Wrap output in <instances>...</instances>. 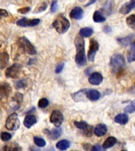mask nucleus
Instances as JSON below:
<instances>
[{"label":"nucleus","instance_id":"obj_34","mask_svg":"<svg viewBox=\"0 0 135 151\" xmlns=\"http://www.w3.org/2000/svg\"><path fill=\"white\" fill-rule=\"evenodd\" d=\"M0 138H1V139H2V141L7 142L9 141V140H10V139L12 138V134L8 133V132H3L1 133V134H0Z\"/></svg>","mask_w":135,"mask_h":151},{"label":"nucleus","instance_id":"obj_24","mask_svg":"<svg viewBox=\"0 0 135 151\" xmlns=\"http://www.w3.org/2000/svg\"><path fill=\"white\" fill-rule=\"evenodd\" d=\"M48 134H49V137L51 138V139L55 140V139H59V137L62 135V129L59 127H58L55 129L52 130L48 133Z\"/></svg>","mask_w":135,"mask_h":151},{"label":"nucleus","instance_id":"obj_5","mask_svg":"<svg viewBox=\"0 0 135 151\" xmlns=\"http://www.w3.org/2000/svg\"><path fill=\"white\" fill-rule=\"evenodd\" d=\"M20 127L18 115L16 113L10 114L6 122V127L9 131H17Z\"/></svg>","mask_w":135,"mask_h":151},{"label":"nucleus","instance_id":"obj_12","mask_svg":"<svg viewBox=\"0 0 135 151\" xmlns=\"http://www.w3.org/2000/svg\"><path fill=\"white\" fill-rule=\"evenodd\" d=\"M103 80H104V77H103V76H102L101 73H93L89 75V82L92 85L97 86V85H99L101 83Z\"/></svg>","mask_w":135,"mask_h":151},{"label":"nucleus","instance_id":"obj_39","mask_svg":"<svg viewBox=\"0 0 135 151\" xmlns=\"http://www.w3.org/2000/svg\"><path fill=\"white\" fill-rule=\"evenodd\" d=\"M14 98L15 99V101H16L17 102L21 103V101H22V99H23V95L21 94H20V93H16Z\"/></svg>","mask_w":135,"mask_h":151},{"label":"nucleus","instance_id":"obj_32","mask_svg":"<svg viewBox=\"0 0 135 151\" xmlns=\"http://www.w3.org/2000/svg\"><path fill=\"white\" fill-rule=\"evenodd\" d=\"M47 3L46 2H44L36 7V9L34 10V13H35V14H38V13H40V12L44 11L45 9H47Z\"/></svg>","mask_w":135,"mask_h":151},{"label":"nucleus","instance_id":"obj_22","mask_svg":"<svg viewBox=\"0 0 135 151\" xmlns=\"http://www.w3.org/2000/svg\"><path fill=\"white\" fill-rule=\"evenodd\" d=\"M9 59V55L7 53L3 52L0 54V68H4L8 65Z\"/></svg>","mask_w":135,"mask_h":151},{"label":"nucleus","instance_id":"obj_15","mask_svg":"<svg viewBox=\"0 0 135 151\" xmlns=\"http://www.w3.org/2000/svg\"><path fill=\"white\" fill-rule=\"evenodd\" d=\"M107 127L104 124H97V127H95L94 130H93V133L98 137L104 136V134L107 133Z\"/></svg>","mask_w":135,"mask_h":151},{"label":"nucleus","instance_id":"obj_45","mask_svg":"<svg viewBox=\"0 0 135 151\" xmlns=\"http://www.w3.org/2000/svg\"><path fill=\"white\" fill-rule=\"evenodd\" d=\"M95 2H97V0H91V1H89V2H88L87 4L85 5V7H87V6H90V5H92V4H93V3H94Z\"/></svg>","mask_w":135,"mask_h":151},{"label":"nucleus","instance_id":"obj_31","mask_svg":"<svg viewBox=\"0 0 135 151\" xmlns=\"http://www.w3.org/2000/svg\"><path fill=\"white\" fill-rule=\"evenodd\" d=\"M3 150H21V148L19 147L18 145H17V144L10 143L8 144V145H6L3 147Z\"/></svg>","mask_w":135,"mask_h":151},{"label":"nucleus","instance_id":"obj_41","mask_svg":"<svg viewBox=\"0 0 135 151\" xmlns=\"http://www.w3.org/2000/svg\"><path fill=\"white\" fill-rule=\"evenodd\" d=\"M8 16H9V14H8V12H7L6 9H0V18L7 17Z\"/></svg>","mask_w":135,"mask_h":151},{"label":"nucleus","instance_id":"obj_9","mask_svg":"<svg viewBox=\"0 0 135 151\" xmlns=\"http://www.w3.org/2000/svg\"><path fill=\"white\" fill-rule=\"evenodd\" d=\"M40 23V19H28L24 17V18L20 19L19 21H17V25L20 27H33L39 24Z\"/></svg>","mask_w":135,"mask_h":151},{"label":"nucleus","instance_id":"obj_33","mask_svg":"<svg viewBox=\"0 0 135 151\" xmlns=\"http://www.w3.org/2000/svg\"><path fill=\"white\" fill-rule=\"evenodd\" d=\"M48 104H49V101L47 100V99H44V98H43V99H40L39 100V102H38V106L40 107V108H46L47 106H48Z\"/></svg>","mask_w":135,"mask_h":151},{"label":"nucleus","instance_id":"obj_30","mask_svg":"<svg viewBox=\"0 0 135 151\" xmlns=\"http://www.w3.org/2000/svg\"><path fill=\"white\" fill-rule=\"evenodd\" d=\"M33 140H34L36 146H39V147H44L46 145V142H45L44 139L40 138V137L35 136L33 138Z\"/></svg>","mask_w":135,"mask_h":151},{"label":"nucleus","instance_id":"obj_17","mask_svg":"<svg viewBox=\"0 0 135 151\" xmlns=\"http://www.w3.org/2000/svg\"><path fill=\"white\" fill-rule=\"evenodd\" d=\"M36 122H37V120H36V118L35 116L30 114V115L26 116L25 118V120H24V125L27 128H30Z\"/></svg>","mask_w":135,"mask_h":151},{"label":"nucleus","instance_id":"obj_4","mask_svg":"<svg viewBox=\"0 0 135 151\" xmlns=\"http://www.w3.org/2000/svg\"><path fill=\"white\" fill-rule=\"evenodd\" d=\"M18 43L21 50L24 52H25L26 54H30V55H35L37 53L36 47L31 43L30 41L27 38L21 37L18 40Z\"/></svg>","mask_w":135,"mask_h":151},{"label":"nucleus","instance_id":"obj_19","mask_svg":"<svg viewBox=\"0 0 135 151\" xmlns=\"http://www.w3.org/2000/svg\"><path fill=\"white\" fill-rule=\"evenodd\" d=\"M134 34H130V35L128 36H126L124 38H119L117 40L118 42L122 46H124V47H126L128 45H130L131 42H132L133 40H134Z\"/></svg>","mask_w":135,"mask_h":151},{"label":"nucleus","instance_id":"obj_6","mask_svg":"<svg viewBox=\"0 0 135 151\" xmlns=\"http://www.w3.org/2000/svg\"><path fill=\"white\" fill-rule=\"evenodd\" d=\"M64 116L59 110H54L50 116V121L56 127H60L63 122Z\"/></svg>","mask_w":135,"mask_h":151},{"label":"nucleus","instance_id":"obj_11","mask_svg":"<svg viewBox=\"0 0 135 151\" xmlns=\"http://www.w3.org/2000/svg\"><path fill=\"white\" fill-rule=\"evenodd\" d=\"M87 90L88 89H83L79 91L75 92L73 94H71L72 99L75 101H87Z\"/></svg>","mask_w":135,"mask_h":151},{"label":"nucleus","instance_id":"obj_10","mask_svg":"<svg viewBox=\"0 0 135 151\" xmlns=\"http://www.w3.org/2000/svg\"><path fill=\"white\" fill-rule=\"evenodd\" d=\"M11 92V87L9 83L3 82L0 84V100H4Z\"/></svg>","mask_w":135,"mask_h":151},{"label":"nucleus","instance_id":"obj_27","mask_svg":"<svg viewBox=\"0 0 135 151\" xmlns=\"http://www.w3.org/2000/svg\"><path fill=\"white\" fill-rule=\"evenodd\" d=\"M14 85L17 89H21V88H25L28 85V80L25 79H22L21 80H18L14 83Z\"/></svg>","mask_w":135,"mask_h":151},{"label":"nucleus","instance_id":"obj_3","mask_svg":"<svg viewBox=\"0 0 135 151\" xmlns=\"http://www.w3.org/2000/svg\"><path fill=\"white\" fill-rule=\"evenodd\" d=\"M52 26L57 31V32L63 34L68 31L70 26V23L66 17L63 16H59L52 23Z\"/></svg>","mask_w":135,"mask_h":151},{"label":"nucleus","instance_id":"obj_44","mask_svg":"<svg viewBox=\"0 0 135 151\" xmlns=\"http://www.w3.org/2000/svg\"><path fill=\"white\" fill-rule=\"evenodd\" d=\"M104 31L106 33H109V32H111V28H110L109 26H105V27H104Z\"/></svg>","mask_w":135,"mask_h":151},{"label":"nucleus","instance_id":"obj_36","mask_svg":"<svg viewBox=\"0 0 135 151\" xmlns=\"http://www.w3.org/2000/svg\"><path fill=\"white\" fill-rule=\"evenodd\" d=\"M92 130H93V127L92 126H89V127L85 130V131H83V134L85 135V136L87 137H91L92 134Z\"/></svg>","mask_w":135,"mask_h":151},{"label":"nucleus","instance_id":"obj_18","mask_svg":"<svg viewBox=\"0 0 135 151\" xmlns=\"http://www.w3.org/2000/svg\"><path fill=\"white\" fill-rule=\"evenodd\" d=\"M129 121V116L126 113H120L115 117V122L118 123L119 124L125 125Z\"/></svg>","mask_w":135,"mask_h":151},{"label":"nucleus","instance_id":"obj_21","mask_svg":"<svg viewBox=\"0 0 135 151\" xmlns=\"http://www.w3.org/2000/svg\"><path fill=\"white\" fill-rule=\"evenodd\" d=\"M70 146V142L66 139L58 142L56 144V148L59 150H66Z\"/></svg>","mask_w":135,"mask_h":151},{"label":"nucleus","instance_id":"obj_35","mask_svg":"<svg viewBox=\"0 0 135 151\" xmlns=\"http://www.w3.org/2000/svg\"><path fill=\"white\" fill-rule=\"evenodd\" d=\"M124 111H125L126 113H134V112L135 111V106H134V101H132L130 105L126 106V107L124 109Z\"/></svg>","mask_w":135,"mask_h":151},{"label":"nucleus","instance_id":"obj_1","mask_svg":"<svg viewBox=\"0 0 135 151\" xmlns=\"http://www.w3.org/2000/svg\"><path fill=\"white\" fill-rule=\"evenodd\" d=\"M77 54L75 57V61L79 66L85 65L86 64V57L85 54V40L81 35L77 36L74 41Z\"/></svg>","mask_w":135,"mask_h":151},{"label":"nucleus","instance_id":"obj_13","mask_svg":"<svg viewBox=\"0 0 135 151\" xmlns=\"http://www.w3.org/2000/svg\"><path fill=\"white\" fill-rule=\"evenodd\" d=\"M135 6V0H130L129 2H126L125 4H123L121 8L119 9V13L123 14H129Z\"/></svg>","mask_w":135,"mask_h":151},{"label":"nucleus","instance_id":"obj_28","mask_svg":"<svg viewBox=\"0 0 135 151\" xmlns=\"http://www.w3.org/2000/svg\"><path fill=\"white\" fill-rule=\"evenodd\" d=\"M73 124H74V125L76 126V127H78L79 129L82 130V132L83 131H85V130L89 126V125L86 122H85V121H74Z\"/></svg>","mask_w":135,"mask_h":151},{"label":"nucleus","instance_id":"obj_23","mask_svg":"<svg viewBox=\"0 0 135 151\" xmlns=\"http://www.w3.org/2000/svg\"><path fill=\"white\" fill-rule=\"evenodd\" d=\"M92 34H93V29L91 28H89V27L82 28L79 32V35L83 38L90 37Z\"/></svg>","mask_w":135,"mask_h":151},{"label":"nucleus","instance_id":"obj_8","mask_svg":"<svg viewBox=\"0 0 135 151\" xmlns=\"http://www.w3.org/2000/svg\"><path fill=\"white\" fill-rule=\"evenodd\" d=\"M98 49H99V43L97 40H93V39L90 40L89 50L88 52V58L90 61H94L95 56H96Z\"/></svg>","mask_w":135,"mask_h":151},{"label":"nucleus","instance_id":"obj_37","mask_svg":"<svg viewBox=\"0 0 135 151\" xmlns=\"http://www.w3.org/2000/svg\"><path fill=\"white\" fill-rule=\"evenodd\" d=\"M59 9V5H58V1L57 0H54L52 3V6H51V10L52 13H55L58 11Z\"/></svg>","mask_w":135,"mask_h":151},{"label":"nucleus","instance_id":"obj_26","mask_svg":"<svg viewBox=\"0 0 135 151\" xmlns=\"http://www.w3.org/2000/svg\"><path fill=\"white\" fill-rule=\"evenodd\" d=\"M135 60V45L134 42H131L130 52L128 53V61L133 62Z\"/></svg>","mask_w":135,"mask_h":151},{"label":"nucleus","instance_id":"obj_43","mask_svg":"<svg viewBox=\"0 0 135 151\" xmlns=\"http://www.w3.org/2000/svg\"><path fill=\"white\" fill-rule=\"evenodd\" d=\"M83 148H84V150H91V148H92V146H91L90 144H83Z\"/></svg>","mask_w":135,"mask_h":151},{"label":"nucleus","instance_id":"obj_42","mask_svg":"<svg viewBox=\"0 0 135 151\" xmlns=\"http://www.w3.org/2000/svg\"><path fill=\"white\" fill-rule=\"evenodd\" d=\"M102 149H103V147H100L99 145H95L94 146H92V148H91V150L93 151H96V150H101Z\"/></svg>","mask_w":135,"mask_h":151},{"label":"nucleus","instance_id":"obj_25","mask_svg":"<svg viewBox=\"0 0 135 151\" xmlns=\"http://www.w3.org/2000/svg\"><path fill=\"white\" fill-rule=\"evenodd\" d=\"M92 19L93 21L96 23H102L104 21H106V18L102 14V13H100L99 11H95L94 14H93V17H92Z\"/></svg>","mask_w":135,"mask_h":151},{"label":"nucleus","instance_id":"obj_20","mask_svg":"<svg viewBox=\"0 0 135 151\" xmlns=\"http://www.w3.org/2000/svg\"><path fill=\"white\" fill-rule=\"evenodd\" d=\"M116 142H117V139H116V138H115V137L113 136L108 137V138L105 140L104 144H103V149L107 150V149L111 148V147H112L114 145H115Z\"/></svg>","mask_w":135,"mask_h":151},{"label":"nucleus","instance_id":"obj_2","mask_svg":"<svg viewBox=\"0 0 135 151\" xmlns=\"http://www.w3.org/2000/svg\"><path fill=\"white\" fill-rule=\"evenodd\" d=\"M110 65H111L112 73L115 75H118L122 73L126 68V61L124 57L120 54H114L111 58Z\"/></svg>","mask_w":135,"mask_h":151},{"label":"nucleus","instance_id":"obj_40","mask_svg":"<svg viewBox=\"0 0 135 151\" xmlns=\"http://www.w3.org/2000/svg\"><path fill=\"white\" fill-rule=\"evenodd\" d=\"M29 10H30V7L25 6V7H23V8H21V9H17V13L21 14H27Z\"/></svg>","mask_w":135,"mask_h":151},{"label":"nucleus","instance_id":"obj_16","mask_svg":"<svg viewBox=\"0 0 135 151\" xmlns=\"http://www.w3.org/2000/svg\"><path fill=\"white\" fill-rule=\"evenodd\" d=\"M87 99L90 101H97L100 98V93L97 90H87Z\"/></svg>","mask_w":135,"mask_h":151},{"label":"nucleus","instance_id":"obj_14","mask_svg":"<svg viewBox=\"0 0 135 151\" xmlns=\"http://www.w3.org/2000/svg\"><path fill=\"white\" fill-rule=\"evenodd\" d=\"M83 15H84V11L82 8L79 6L74 7L70 14V17L71 18L75 19V20H81L83 17Z\"/></svg>","mask_w":135,"mask_h":151},{"label":"nucleus","instance_id":"obj_29","mask_svg":"<svg viewBox=\"0 0 135 151\" xmlns=\"http://www.w3.org/2000/svg\"><path fill=\"white\" fill-rule=\"evenodd\" d=\"M126 24H128V26H130V28L132 29H134L135 28V15L134 14H132L130 15L126 18Z\"/></svg>","mask_w":135,"mask_h":151},{"label":"nucleus","instance_id":"obj_7","mask_svg":"<svg viewBox=\"0 0 135 151\" xmlns=\"http://www.w3.org/2000/svg\"><path fill=\"white\" fill-rule=\"evenodd\" d=\"M21 68H22V66L21 65H19L17 63L14 64L13 65L9 67L6 70V76H7V77L17 78L19 76L20 73H21Z\"/></svg>","mask_w":135,"mask_h":151},{"label":"nucleus","instance_id":"obj_38","mask_svg":"<svg viewBox=\"0 0 135 151\" xmlns=\"http://www.w3.org/2000/svg\"><path fill=\"white\" fill-rule=\"evenodd\" d=\"M64 66H65V64L63 62H60L57 65L56 68H55V73L57 74H59L60 73H62V71L64 68Z\"/></svg>","mask_w":135,"mask_h":151}]
</instances>
